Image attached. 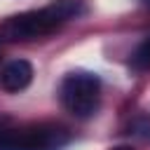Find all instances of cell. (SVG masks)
<instances>
[{"instance_id": "1", "label": "cell", "mask_w": 150, "mask_h": 150, "mask_svg": "<svg viewBox=\"0 0 150 150\" xmlns=\"http://www.w3.org/2000/svg\"><path fill=\"white\" fill-rule=\"evenodd\" d=\"M68 143L70 131L56 122H12L0 136V150H61Z\"/></svg>"}, {"instance_id": "2", "label": "cell", "mask_w": 150, "mask_h": 150, "mask_svg": "<svg viewBox=\"0 0 150 150\" xmlns=\"http://www.w3.org/2000/svg\"><path fill=\"white\" fill-rule=\"evenodd\" d=\"M61 105L77 120H89L101 105V80L89 70H73L59 84Z\"/></svg>"}, {"instance_id": "3", "label": "cell", "mask_w": 150, "mask_h": 150, "mask_svg": "<svg viewBox=\"0 0 150 150\" xmlns=\"http://www.w3.org/2000/svg\"><path fill=\"white\" fill-rule=\"evenodd\" d=\"M61 26V19L54 14L52 7L42 9H30L14 14L0 23V38L7 42H19V40H35L42 35L54 33Z\"/></svg>"}, {"instance_id": "7", "label": "cell", "mask_w": 150, "mask_h": 150, "mask_svg": "<svg viewBox=\"0 0 150 150\" xmlns=\"http://www.w3.org/2000/svg\"><path fill=\"white\" fill-rule=\"evenodd\" d=\"M134 134H138V136H143V138H150V120H138V122H134Z\"/></svg>"}, {"instance_id": "9", "label": "cell", "mask_w": 150, "mask_h": 150, "mask_svg": "<svg viewBox=\"0 0 150 150\" xmlns=\"http://www.w3.org/2000/svg\"><path fill=\"white\" fill-rule=\"evenodd\" d=\"M141 2H143V5H148V7H150V0H141Z\"/></svg>"}, {"instance_id": "8", "label": "cell", "mask_w": 150, "mask_h": 150, "mask_svg": "<svg viewBox=\"0 0 150 150\" xmlns=\"http://www.w3.org/2000/svg\"><path fill=\"white\" fill-rule=\"evenodd\" d=\"M112 150H134V148H129V145H117V148H112Z\"/></svg>"}, {"instance_id": "5", "label": "cell", "mask_w": 150, "mask_h": 150, "mask_svg": "<svg viewBox=\"0 0 150 150\" xmlns=\"http://www.w3.org/2000/svg\"><path fill=\"white\" fill-rule=\"evenodd\" d=\"M54 9V14L61 19V23L80 19L82 14H87V2L84 0H56L54 5H49Z\"/></svg>"}, {"instance_id": "4", "label": "cell", "mask_w": 150, "mask_h": 150, "mask_svg": "<svg viewBox=\"0 0 150 150\" xmlns=\"http://www.w3.org/2000/svg\"><path fill=\"white\" fill-rule=\"evenodd\" d=\"M33 80V66L26 59H14L7 61L0 68V87L9 94H16L21 89H26Z\"/></svg>"}, {"instance_id": "6", "label": "cell", "mask_w": 150, "mask_h": 150, "mask_svg": "<svg viewBox=\"0 0 150 150\" xmlns=\"http://www.w3.org/2000/svg\"><path fill=\"white\" fill-rule=\"evenodd\" d=\"M129 66H131L134 70H150V35L131 52Z\"/></svg>"}]
</instances>
